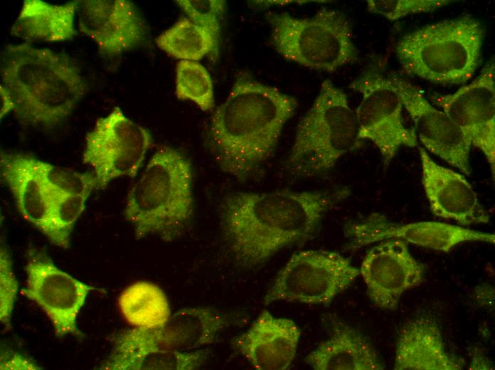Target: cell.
<instances>
[{
  "label": "cell",
  "instance_id": "obj_1",
  "mask_svg": "<svg viewBox=\"0 0 495 370\" xmlns=\"http://www.w3.org/2000/svg\"><path fill=\"white\" fill-rule=\"evenodd\" d=\"M350 193L343 188L230 194L221 206L224 236L238 263L255 268L283 248L309 240L325 214Z\"/></svg>",
  "mask_w": 495,
  "mask_h": 370
},
{
  "label": "cell",
  "instance_id": "obj_2",
  "mask_svg": "<svg viewBox=\"0 0 495 370\" xmlns=\"http://www.w3.org/2000/svg\"><path fill=\"white\" fill-rule=\"evenodd\" d=\"M297 105L293 96L239 74L209 125V147L220 169L249 179L275 151Z\"/></svg>",
  "mask_w": 495,
  "mask_h": 370
},
{
  "label": "cell",
  "instance_id": "obj_3",
  "mask_svg": "<svg viewBox=\"0 0 495 370\" xmlns=\"http://www.w3.org/2000/svg\"><path fill=\"white\" fill-rule=\"evenodd\" d=\"M0 73L1 84L14 102L13 112L26 125H60L87 91L81 70L70 57L28 43L4 48Z\"/></svg>",
  "mask_w": 495,
  "mask_h": 370
},
{
  "label": "cell",
  "instance_id": "obj_4",
  "mask_svg": "<svg viewBox=\"0 0 495 370\" xmlns=\"http://www.w3.org/2000/svg\"><path fill=\"white\" fill-rule=\"evenodd\" d=\"M193 171L190 162L169 146L158 149L127 194L124 217L137 240L156 236L172 241L191 220Z\"/></svg>",
  "mask_w": 495,
  "mask_h": 370
},
{
  "label": "cell",
  "instance_id": "obj_5",
  "mask_svg": "<svg viewBox=\"0 0 495 370\" xmlns=\"http://www.w3.org/2000/svg\"><path fill=\"white\" fill-rule=\"evenodd\" d=\"M484 36L480 21L466 15L405 34L395 45L396 56L408 74L435 83L459 85L479 67Z\"/></svg>",
  "mask_w": 495,
  "mask_h": 370
},
{
  "label": "cell",
  "instance_id": "obj_6",
  "mask_svg": "<svg viewBox=\"0 0 495 370\" xmlns=\"http://www.w3.org/2000/svg\"><path fill=\"white\" fill-rule=\"evenodd\" d=\"M355 111L346 93L325 80L317 97L297 125L285 160L291 174L302 178L331 170L339 159L360 144Z\"/></svg>",
  "mask_w": 495,
  "mask_h": 370
},
{
  "label": "cell",
  "instance_id": "obj_7",
  "mask_svg": "<svg viewBox=\"0 0 495 370\" xmlns=\"http://www.w3.org/2000/svg\"><path fill=\"white\" fill-rule=\"evenodd\" d=\"M269 21L272 44L287 61L331 73L358 60L351 23L338 10L322 8L309 18L272 13Z\"/></svg>",
  "mask_w": 495,
  "mask_h": 370
},
{
  "label": "cell",
  "instance_id": "obj_8",
  "mask_svg": "<svg viewBox=\"0 0 495 370\" xmlns=\"http://www.w3.org/2000/svg\"><path fill=\"white\" fill-rule=\"evenodd\" d=\"M359 275V269L339 253L302 250L293 254L280 270L263 303L286 301L326 305Z\"/></svg>",
  "mask_w": 495,
  "mask_h": 370
},
{
  "label": "cell",
  "instance_id": "obj_9",
  "mask_svg": "<svg viewBox=\"0 0 495 370\" xmlns=\"http://www.w3.org/2000/svg\"><path fill=\"white\" fill-rule=\"evenodd\" d=\"M152 144L149 130L116 107L87 133L82 162L92 169L98 189H103L116 178L134 177Z\"/></svg>",
  "mask_w": 495,
  "mask_h": 370
},
{
  "label": "cell",
  "instance_id": "obj_10",
  "mask_svg": "<svg viewBox=\"0 0 495 370\" xmlns=\"http://www.w3.org/2000/svg\"><path fill=\"white\" fill-rule=\"evenodd\" d=\"M349 87L361 95L355 111L359 139L376 145L385 167L401 146H417L415 130L405 125L403 105L391 77L372 68L356 78Z\"/></svg>",
  "mask_w": 495,
  "mask_h": 370
},
{
  "label": "cell",
  "instance_id": "obj_11",
  "mask_svg": "<svg viewBox=\"0 0 495 370\" xmlns=\"http://www.w3.org/2000/svg\"><path fill=\"white\" fill-rule=\"evenodd\" d=\"M229 323L222 312L209 307H184L161 326L134 327L113 335L110 355L129 356L159 351L189 352L212 344Z\"/></svg>",
  "mask_w": 495,
  "mask_h": 370
},
{
  "label": "cell",
  "instance_id": "obj_12",
  "mask_svg": "<svg viewBox=\"0 0 495 370\" xmlns=\"http://www.w3.org/2000/svg\"><path fill=\"white\" fill-rule=\"evenodd\" d=\"M26 287L21 294L47 314L56 337L81 335L77 317L92 286L59 269L43 249H30L25 267Z\"/></svg>",
  "mask_w": 495,
  "mask_h": 370
},
{
  "label": "cell",
  "instance_id": "obj_13",
  "mask_svg": "<svg viewBox=\"0 0 495 370\" xmlns=\"http://www.w3.org/2000/svg\"><path fill=\"white\" fill-rule=\"evenodd\" d=\"M348 248L356 250L388 239H400L414 245L449 252L464 242L495 243L492 233L475 231L440 221H418L400 223L390 221L385 215L372 213L345 226Z\"/></svg>",
  "mask_w": 495,
  "mask_h": 370
},
{
  "label": "cell",
  "instance_id": "obj_14",
  "mask_svg": "<svg viewBox=\"0 0 495 370\" xmlns=\"http://www.w3.org/2000/svg\"><path fill=\"white\" fill-rule=\"evenodd\" d=\"M485 156L495 173V64L493 58L470 83L455 92L432 97Z\"/></svg>",
  "mask_w": 495,
  "mask_h": 370
},
{
  "label": "cell",
  "instance_id": "obj_15",
  "mask_svg": "<svg viewBox=\"0 0 495 370\" xmlns=\"http://www.w3.org/2000/svg\"><path fill=\"white\" fill-rule=\"evenodd\" d=\"M359 271L374 305L395 310L402 295L421 284L425 267L413 257L406 242L388 239L366 253Z\"/></svg>",
  "mask_w": 495,
  "mask_h": 370
},
{
  "label": "cell",
  "instance_id": "obj_16",
  "mask_svg": "<svg viewBox=\"0 0 495 370\" xmlns=\"http://www.w3.org/2000/svg\"><path fill=\"white\" fill-rule=\"evenodd\" d=\"M391 78L403 107L424 147L463 174H471L472 144L462 129L442 110L431 105L417 87L398 76Z\"/></svg>",
  "mask_w": 495,
  "mask_h": 370
},
{
  "label": "cell",
  "instance_id": "obj_17",
  "mask_svg": "<svg viewBox=\"0 0 495 370\" xmlns=\"http://www.w3.org/2000/svg\"><path fill=\"white\" fill-rule=\"evenodd\" d=\"M77 18L80 31L106 57L134 48L146 35L143 18L134 3L127 0L78 1Z\"/></svg>",
  "mask_w": 495,
  "mask_h": 370
},
{
  "label": "cell",
  "instance_id": "obj_18",
  "mask_svg": "<svg viewBox=\"0 0 495 370\" xmlns=\"http://www.w3.org/2000/svg\"><path fill=\"white\" fill-rule=\"evenodd\" d=\"M422 181L434 216L463 226L487 223L489 213L465 177L437 164L419 147Z\"/></svg>",
  "mask_w": 495,
  "mask_h": 370
},
{
  "label": "cell",
  "instance_id": "obj_19",
  "mask_svg": "<svg viewBox=\"0 0 495 370\" xmlns=\"http://www.w3.org/2000/svg\"><path fill=\"white\" fill-rule=\"evenodd\" d=\"M300 336L293 320L264 310L233 345L255 369L285 370L295 357Z\"/></svg>",
  "mask_w": 495,
  "mask_h": 370
},
{
  "label": "cell",
  "instance_id": "obj_20",
  "mask_svg": "<svg viewBox=\"0 0 495 370\" xmlns=\"http://www.w3.org/2000/svg\"><path fill=\"white\" fill-rule=\"evenodd\" d=\"M462 361L447 351L440 326L421 315L406 322L395 344L394 370H461Z\"/></svg>",
  "mask_w": 495,
  "mask_h": 370
},
{
  "label": "cell",
  "instance_id": "obj_21",
  "mask_svg": "<svg viewBox=\"0 0 495 370\" xmlns=\"http://www.w3.org/2000/svg\"><path fill=\"white\" fill-rule=\"evenodd\" d=\"M1 176L17 208L30 223L43 232L53 194L31 162V155L1 151Z\"/></svg>",
  "mask_w": 495,
  "mask_h": 370
},
{
  "label": "cell",
  "instance_id": "obj_22",
  "mask_svg": "<svg viewBox=\"0 0 495 370\" xmlns=\"http://www.w3.org/2000/svg\"><path fill=\"white\" fill-rule=\"evenodd\" d=\"M306 363L315 370H383L376 349L355 327L335 324L331 337L307 354Z\"/></svg>",
  "mask_w": 495,
  "mask_h": 370
},
{
  "label": "cell",
  "instance_id": "obj_23",
  "mask_svg": "<svg viewBox=\"0 0 495 370\" xmlns=\"http://www.w3.org/2000/svg\"><path fill=\"white\" fill-rule=\"evenodd\" d=\"M78 6V1L58 4L25 0L11 26V33L31 44L70 41L76 33Z\"/></svg>",
  "mask_w": 495,
  "mask_h": 370
},
{
  "label": "cell",
  "instance_id": "obj_24",
  "mask_svg": "<svg viewBox=\"0 0 495 370\" xmlns=\"http://www.w3.org/2000/svg\"><path fill=\"white\" fill-rule=\"evenodd\" d=\"M118 306L125 320L134 327H159L171 315L163 290L145 281L136 282L126 287L118 297Z\"/></svg>",
  "mask_w": 495,
  "mask_h": 370
},
{
  "label": "cell",
  "instance_id": "obj_25",
  "mask_svg": "<svg viewBox=\"0 0 495 370\" xmlns=\"http://www.w3.org/2000/svg\"><path fill=\"white\" fill-rule=\"evenodd\" d=\"M155 43L168 56L180 60L198 61L208 54L215 58L220 47L206 29L188 17L162 32Z\"/></svg>",
  "mask_w": 495,
  "mask_h": 370
},
{
  "label": "cell",
  "instance_id": "obj_26",
  "mask_svg": "<svg viewBox=\"0 0 495 370\" xmlns=\"http://www.w3.org/2000/svg\"><path fill=\"white\" fill-rule=\"evenodd\" d=\"M209 349L189 352L159 351L146 354L110 357L99 367L103 370H191L207 359Z\"/></svg>",
  "mask_w": 495,
  "mask_h": 370
},
{
  "label": "cell",
  "instance_id": "obj_27",
  "mask_svg": "<svg viewBox=\"0 0 495 370\" xmlns=\"http://www.w3.org/2000/svg\"><path fill=\"white\" fill-rule=\"evenodd\" d=\"M176 95L190 100L203 111L214 107L213 80L207 69L198 61L179 60L176 68Z\"/></svg>",
  "mask_w": 495,
  "mask_h": 370
},
{
  "label": "cell",
  "instance_id": "obj_28",
  "mask_svg": "<svg viewBox=\"0 0 495 370\" xmlns=\"http://www.w3.org/2000/svg\"><path fill=\"white\" fill-rule=\"evenodd\" d=\"M87 197L54 192L48 218L43 233L50 243L66 249L70 247L74 226L83 212Z\"/></svg>",
  "mask_w": 495,
  "mask_h": 370
},
{
  "label": "cell",
  "instance_id": "obj_29",
  "mask_svg": "<svg viewBox=\"0 0 495 370\" xmlns=\"http://www.w3.org/2000/svg\"><path fill=\"white\" fill-rule=\"evenodd\" d=\"M31 162L48 186L56 193L88 197L98 183L95 174L60 167L31 155Z\"/></svg>",
  "mask_w": 495,
  "mask_h": 370
},
{
  "label": "cell",
  "instance_id": "obj_30",
  "mask_svg": "<svg viewBox=\"0 0 495 370\" xmlns=\"http://www.w3.org/2000/svg\"><path fill=\"white\" fill-rule=\"evenodd\" d=\"M176 4L196 24L206 29L220 46L226 3L223 0H177Z\"/></svg>",
  "mask_w": 495,
  "mask_h": 370
},
{
  "label": "cell",
  "instance_id": "obj_31",
  "mask_svg": "<svg viewBox=\"0 0 495 370\" xmlns=\"http://www.w3.org/2000/svg\"><path fill=\"white\" fill-rule=\"evenodd\" d=\"M447 0H368V11L396 21L412 14L429 13L449 4Z\"/></svg>",
  "mask_w": 495,
  "mask_h": 370
},
{
  "label": "cell",
  "instance_id": "obj_32",
  "mask_svg": "<svg viewBox=\"0 0 495 370\" xmlns=\"http://www.w3.org/2000/svg\"><path fill=\"white\" fill-rule=\"evenodd\" d=\"M0 319L6 329L11 328V318L16 300L18 282L9 252L1 245L0 250Z\"/></svg>",
  "mask_w": 495,
  "mask_h": 370
},
{
  "label": "cell",
  "instance_id": "obj_33",
  "mask_svg": "<svg viewBox=\"0 0 495 370\" xmlns=\"http://www.w3.org/2000/svg\"><path fill=\"white\" fill-rule=\"evenodd\" d=\"M0 366L1 369H41L31 359L11 351L1 352Z\"/></svg>",
  "mask_w": 495,
  "mask_h": 370
},
{
  "label": "cell",
  "instance_id": "obj_34",
  "mask_svg": "<svg viewBox=\"0 0 495 370\" xmlns=\"http://www.w3.org/2000/svg\"><path fill=\"white\" fill-rule=\"evenodd\" d=\"M476 300L479 305L486 309H494V288L489 285H484L475 288Z\"/></svg>",
  "mask_w": 495,
  "mask_h": 370
},
{
  "label": "cell",
  "instance_id": "obj_35",
  "mask_svg": "<svg viewBox=\"0 0 495 370\" xmlns=\"http://www.w3.org/2000/svg\"><path fill=\"white\" fill-rule=\"evenodd\" d=\"M1 110L0 118L2 120L7 114L14 110V102L11 94L3 85H0Z\"/></svg>",
  "mask_w": 495,
  "mask_h": 370
},
{
  "label": "cell",
  "instance_id": "obj_36",
  "mask_svg": "<svg viewBox=\"0 0 495 370\" xmlns=\"http://www.w3.org/2000/svg\"><path fill=\"white\" fill-rule=\"evenodd\" d=\"M480 362L481 363L484 369H491L490 368V366H489L488 364V361L486 359H484V357L481 356H479V359L474 356V359L472 361V364L470 365L469 369H476L477 364H479Z\"/></svg>",
  "mask_w": 495,
  "mask_h": 370
}]
</instances>
